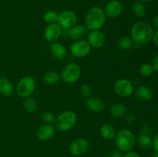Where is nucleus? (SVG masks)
<instances>
[{"mask_svg": "<svg viewBox=\"0 0 158 157\" xmlns=\"http://www.w3.org/2000/svg\"><path fill=\"white\" fill-rule=\"evenodd\" d=\"M153 29L148 23L145 22H137L131 29V35L133 40L140 45L148 44L153 38Z\"/></svg>", "mask_w": 158, "mask_h": 157, "instance_id": "obj_1", "label": "nucleus"}, {"mask_svg": "<svg viewBox=\"0 0 158 157\" xmlns=\"http://www.w3.org/2000/svg\"><path fill=\"white\" fill-rule=\"evenodd\" d=\"M105 22L106 15L100 7H92L86 13V27L88 30H99L104 26Z\"/></svg>", "mask_w": 158, "mask_h": 157, "instance_id": "obj_2", "label": "nucleus"}, {"mask_svg": "<svg viewBox=\"0 0 158 157\" xmlns=\"http://www.w3.org/2000/svg\"><path fill=\"white\" fill-rule=\"evenodd\" d=\"M135 144V136L131 131L128 129L120 130L116 135L115 145L120 150L128 152L134 148Z\"/></svg>", "mask_w": 158, "mask_h": 157, "instance_id": "obj_3", "label": "nucleus"}, {"mask_svg": "<svg viewBox=\"0 0 158 157\" xmlns=\"http://www.w3.org/2000/svg\"><path fill=\"white\" fill-rule=\"evenodd\" d=\"M77 115L73 111H66L60 114L56 119V127L60 131L70 130L77 123Z\"/></svg>", "mask_w": 158, "mask_h": 157, "instance_id": "obj_4", "label": "nucleus"}, {"mask_svg": "<svg viewBox=\"0 0 158 157\" xmlns=\"http://www.w3.org/2000/svg\"><path fill=\"white\" fill-rule=\"evenodd\" d=\"M35 89V82L31 76H25L19 82L16 92L20 97L26 99L30 97Z\"/></svg>", "mask_w": 158, "mask_h": 157, "instance_id": "obj_5", "label": "nucleus"}, {"mask_svg": "<svg viewBox=\"0 0 158 157\" xmlns=\"http://www.w3.org/2000/svg\"><path fill=\"white\" fill-rule=\"evenodd\" d=\"M81 75V69L77 63H69L62 70V79L66 83H74L78 81Z\"/></svg>", "mask_w": 158, "mask_h": 157, "instance_id": "obj_6", "label": "nucleus"}, {"mask_svg": "<svg viewBox=\"0 0 158 157\" xmlns=\"http://www.w3.org/2000/svg\"><path fill=\"white\" fill-rule=\"evenodd\" d=\"M77 15L73 11L66 10L62 12L58 16L57 24L63 29H71L73 26L77 25Z\"/></svg>", "mask_w": 158, "mask_h": 157, "instance_id": "obj_7", "label": "nucleus"}, {"mask_svg": "<svg viewBox=\"0 0 158 157\" xmlns=\"http://www.w3.org/2000/svg\"><path fill=\"white\" fill-rule=\"evenodd\" d=\"M114 91L120 97L131 96L134 92V86L133 84L127 79L121 78V79L117 80L114 84Z\"/></svg>", "mask_w": 158, "mask_h": 157, "instance_id": "obj_8", "label": "nucleus"}, {"mask_svg": "<svg viewBox=\"0 0 158 157\" xmlns=\"http://www.w3.org/2000/svg\"><path fill=\"white\" fill-rule=\"evenodd\" d=\"M91 50V46L88 42L84 40H78L73 43L70 47V52L73 56L77 58H83L89 55Z\"/></svg>", "mask_w": 158, "mask_h": 157, "instance_id": "obj_9", "label": "nucleus"}, {"mask_svg": "<svg viewBox=\"0 0 158 157\" xmlns=\"http://www.w3.org/2000/svg\"><path fill=\"white\" fill-rule=\"evenodd\" d=\"M123 10V6L122 3L118 0H112L107 2L105 6L104 13L106 16L109 18H114L121 15Z\"/></svg>", "mask_w": 158, "mask_h": 157, "instance_id": "obj_10", "label": "nucleus"}, {"mask_svg": "<svg viewBox=\"0 0 158 157\" xmlns=\"http://www.w3.org/2000/svg\"><path fill=\"white\" fill-rule=\"evenodd\" d=\"M89 143L87 140L83 138L76 139L72 142L69 146V151L73 155H81L87 151Z\"/></svg>", "mask_w": 158, "mask_h": 157, "instance_id": "obj_11", "label": "nucleus"}, {"mask_svg": "<svg viewBox=\"0 0 158 157\" xmlns=\"http://www.w3.org/2000/svg\"><path fill=\"white\" fill-rule=\"evenodd\" d=\"M88 43L94 49H100L105 44L104 34L99 30L91 31L88 35Z\"/></svg>", "mask_w": 158, "mask_h": 157, "instance_id": "obj_12", "label": "nucleus"}, {"mask_svg": "<svg viewBox=\"0 0 158 157\" xmlns=\"http://www.w3.org/2000/svg\"><path fill=\"white\" fill-rule=\"evenodd\" d=\"M62 34V28L57 23L49 24L44 32L45 38L48 42H55Z\"/></svg>", "mask_w": 158, "mask_h": 157, "instance_id": "obj_13", "label": "nucleus"}, {"mask_svg": "<svg viewBox=\"0 0 158 157\" xmlns=\"http://www.w3.org/2000/svg\"><path fill=\"white\" fill-rule=\"evenodd\" d=\"M55 133V128L51 124H43L40 126L36 130L37 138L42 141H46L53 136Z\"/></svg>", "mask_w": 158, "mask_h": 157, "instance_id": "obj_14", "label": "nucleus"}, {"mask_svg": "<svg viewBox=\"0 0 158 157\" xmlns=\"http://www.w3.org/2000/svg\"><path fill=\"white\" fill-rule=\"evenodd\" d=\"M86 107L94 112H100L103 110L105 104L102 99L97 97H89L86 102Z\"/></svg>", "mask_w": 158, "mask_h": 157, "instance_id": "obj_15", "label": "nucleus"}, {"mask_svg": "<svg viewBox=\"0 0 158 157\" xmlns=\"http://www.w3.org/2000/svg\"><path fill=\"white\" fill-rule=\"evenodd\" d=\"M87 31V28L83 25H75L71 29H69V35L70 38L79 40L86 35Z\"/></svg>", "mask_w": 158, "mask_h": 157, "instance_id": "obj_16", "label": "nucleus"}, {"mask_svg": "<svg viewBox=\"0 0 158 157\" xmlns=\"http://www.w3.org/2000/svg\"><path fill=\"white\" fill-rule=\"evenodd\" d=\"M135 95L139 100L148 102L152 99L153 92L151 89L146 86H140L135 91Z\"/></svg>", "mask_w": 158, "mask_h": 157, "instance_id": "obj_17", "label": "nucleus"}, {"mask_svg": "<svg viewBox=\"0 0 158 157\" xmlns=\"http://www.w3.org/2000/svg\"><path fill=\"white\" fill-rule=\"evenodd\" d=\"M13 93V86L9 79L0 78V94L5 97H9Z\"/></svg>", "mask_w": 158, "mask_h": 157, "instance_id": "obj_18", "label": "nucleus"}, {"mask_svg": "<svg viewBox=\"0 0 158 157\" xmlns=\"http://www.w3.org/2000/svg\"><path fill=\"white\" fill-rule=\"evenodd\" d=\"M51 52L52 55L56 59L63 60L66 55V50L64 46L59 42H53L51 45Z\"/></svg>", "mask_w": 158, "mask_h": 157, "instance_id": "obj_19", "label": "nucleus"}, {"mask_svg": "<svg viewBox=\"0 0 158 157\" xmlns=\"http://www.w3.org/2000/svg\"><path fill=\"white\" fill-rule=\"evenodd\" d=\"M110 111L114 118H123L127 113V108L121 103H115L111 106Z\"/></svg>", "mask_w": 158, "mask_h": 157, "instance_id": "obj_20", "label": "nucleus"}, {"mask_svg": "<svg viewBox=\"0 0 158 157\" xmlns=\"http://www.w3.org/2000/svg\"><path fill=\"white\" fill-rule=\"evenodd\" d=\"M100 135L103 139L107 140H111L115 138L116 129L112 125L106 124L103 125L100 128Z\"/></svg>", "mask_w": 158, "mask_h": 157, "instance_id": "obj_21", "label": "nucleus"}, {"mask_svg": "<svg viewBox=\"0 0 158 157\" xmlns=\"http://www.w3.org/2000/svg\"><path fill=\"white\" fill-rule=\"evenodd\" d=\"M137 143L143 149H149L152 147L153 140L148 134L141 133L137 138Z\"/></svg>", "mask_w": 158, "mask_h": 157, "instance_id": "obj_22", "label": "nucleus"}, {"mask_svg": "<svg viewBox=\"0 0 158 157\" xmlns=\"http://www.w3.org/2000/svg\"><path fill=\"white\" fill-rule=\"evenodd\" d=\"M60 75L58 72H55V71H48L43 75V81L46 84L49 85V86H52L55 85L60 81Z\"/></svg>", "mask_w": 158, "mask_h": 157, "instance_id": "obj_23", "label": "nucleus"}, {"mask_svg": "<svg viewBox=\"0 0 158 157\" xmlns=\"http://www.w3.org/2000/svg\"><path fill=\"white\" fill-rule=\"evenodd\" d=\"M133 11H134V14L137 17H140V18L145 16L147 12L146 7L143 5V3L139 1L135 2L134 3V5H133Z\"/></svg>", "mask_w": 158, "mask_h": 157, "instance_id": "obj_24", "label": "nucleus"}, {"mask_svg": "<svg viewBox=\"0 0 158 157\" xmlns=\"http://www.w3.org/2000/svg\"><path fill=\"white\" fill-rule=\"evenodd\" d=\"M23 106H24L25 110L27 112H29V113H34L35 110H36V103L31 97H28V98L25 99Z\"/></svg>", "mask_w": 158, "mask_h": 157, "instance_id": "obj_25", "label": "nucleus"}, {"mask_svg": "<svg viewBox=\"0 0 158 157\" xmlns=\"http://www.w3.org/2000/svg\"><path fill=\"white\" fill-rule=\"evenodd\" d=\"M118 46L123 50H129L133 46V41L129 37H123L118 42Z\"/></svg>", "mask_w": 158, "mask_h": 157, "instance_id": "obj_26", "label": "nucleus"}, {"mask_svg": "<svg viewBox=\"0 0 158 157\" xmlns=\"http://www.w3.org/2000/svg\"><path fill=\"white\" fill-rule=\"evenodd\" d=\"M59 15L54 11H47L44 14V20L49 24H53L58 21Z\"/></svg>", "mask_w": 158, "mask_h": 157, "instance_id": "obj_27", "label": "nucleus"}, {"mask_svg": "<svg viewBox=\"0 0 158 157\" xmlns=\"http://www.w3.org/2000/svg\"><path fill=\"white\" fill-rule=\"evenodd\" d=\"M152 65L151 64H143L140 68V73L144 77H149L154 72Z\"/></svg>", "mask_w": 158, "mask_h": 157, "instance_id": "obj_28", "label": "nucleus"}, {"mask_svg": "<svg viewBox=\"0 0 158 157\" xmlns=\"http://www.w3.org/2000/svg\"><path fill=\"white\" fill-rule=\"evenodd\" d=\"M41 118L43 121L47 124H51V123L56 122V117L52 112H49V111H45L42 113Z\"/></svg>", "mask_w": 158, "mask_h": 157, "instance_id": "obj_29", "label": "nucleus"}, {"mask_svg": "<svg viewBox=\"0 0 158 157\" xmlns=\"http://www.w3.org/2000/svg\"><path fill=\"white\" fill-rule=\"evenodd\" d=\"M80 91H81L82 95L84 97H86V98L90 97L93 92L92 88H91L88 84H83V86H81V88H80Z\"/></svg>", "mask_w": 158, "mask_h": 157, "instance_id": "obj_30", "label": "nucleus"}, {"mask_svg": "<svg viewBox=\"0 0 158 157\" xmlns=\"http://www.w3.org/2000/svg\"><path fill=\"white\" fill-rule=\"evenodd\" d=\"M125 120L128 124H133L136 121V116L133 113H127L125 115Z\"/></svg>", "mask_w": 158, "mask_h": 157, "instance_id": "obj_31", "label": "nucleus"}, {"mask_svg": "<svg viewBox=\"0 0 158 157\" xmlns=\"http://www.w3.org/2000/svg\"><path fill=\"white\" fill-rule=\"evenodd\" d=\"M152 146L157 152H158V133L154 136V139H153Z\"/></svg>", "mask_w": 158, "mask_h": 157, "instance_id": "obj_32", "label": "nucleus"}, {"mask_svg": "<svg viewBox=\"0 0 158 157\" xmlns=\"http://www.w3.org/2000/svg\"><path fill=\"white\" fill-rule=\"evenodd\" d=\"M153 69H154V71L158 72V55L154 58V61H153Z\"/></svg>", "mask_w": 158, "mask_h": 157, "instance_id": "obj_33", "label": "nucleus"}, {"mask_svg": "<svg viewBox=\"0 0 158 157\" xmlns=\"http://www.w3.org/2000/svg\"><path fill=\"white\" fill-rule=\"evenodd\" d=\"M121 157H140V155H139L137 152H128V153L125 154V155H122Z\"/></svg>", "mask_w": 158, "mask_h": 157, "instance_id": "obj_34", "label": "nucleus"}, {"mask_svg": "<svg viewBox=\"0 0 158 157\" xmlns=\"http://www.w3.org/2000/svg\"><path fill=\"white\" fill-rule=\"evenodd\" d=\"M152 39H153V41H154V44H155L156 46L158 47V29L155 32H154V35H153Z\"/></svg>", "mask_w": 158, "mask_h": 157, "instance_id": "obj_35", "label": "nucleus"}, {"mask_svg": "<svg viewBox=\"0 0 158 157\" xmlns=\"http://www.w3.org/2000/svg\"><path fill=\"white\" fill-rule=\"evenodd\" d=\"M122 155L118 151H114L111 154V157H121Z\"/></svg>", "mask_w": 158, "mask_h": 157, "instance_id": "obj_36", "label": "nucleus"}, {"mask_svg": "<svg viewBox=\"0 0 158 157\" xmlns=\"http://www.w3.org/2000/svg\"><path fill=\"white\" fill-rule=\"evenodd\" d=\"M154 25L156 28L158 29V15L154 18Z\"/></svg>", "mask_w": 158, "mask_h": 157, "instance_id": "obj_37", "label": "nucleus"}, {"mask_svg": "<svg viewBox=\"0 0 158 157\" xmlns=\"http://www.w3.org/2000/svg\"><path fill=\"white\" fill-rule=\"evenodd\" d=\"M137 1L141 2H153L155 0H137Z\"/></svg>", "mask_w": 158, "mask_h": 157, "instance_id": "obj_38", "label": "nucleus"}, {"mask_svg": "<svg viewBox=\"0 0 158 157\" xmlns=\"http://www.w3.org/2000/svg\"><path fill=\"white\" fill-rule=\"evenodd\" d=\"M154 157H158V152H157V151H156V152L154 153Z\"/></svg>", "mask_w": 158, "mask_h": 157, "instance_id": "obj_39", "label": "nucleus"}, {"mask_svg": "<svg viewBox=\"0 0 158 157\" xmlns=\"http://www.w3.org/2000/svg\"><path fill=\"white\" fill-rule=\"evenodd\" d=\"M157 125H158V120H157Z\"/></svg>", "mask_w": 158, "mask_h": 157, "instance_id": "obj_40", "label": "nucleus"}, {"mask_svg": "<svg viewBox=\"0 0 158 157\" xmlns=\"http://www.w3.org/2000/svg\"><path fill=\"white\" fill-rule=\"evenodd\" d=\"M106 157H107V156H106Z\"/></svg>", "mask_w": 158, "mask_h": 157, "instance_id": "obj_41", "label": "nucleus"}]
</instances>
